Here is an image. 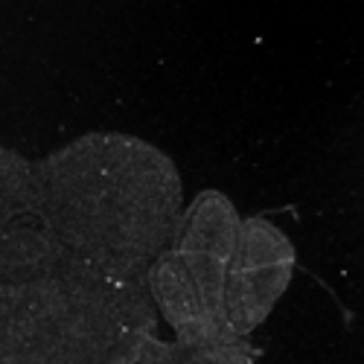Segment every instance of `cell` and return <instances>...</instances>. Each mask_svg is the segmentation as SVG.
<instances>
[{
  "instance_id": "1",
  "label": "cell",
  "mask_w": 364,
  "mask_h": 364,
  "mask_svg": "<svg viewBox=\"0 0 364 364\" xmlns=\"http://www.w3.org/2000/svg\"><path fill=\"white\" fill-rule=\"evenodd\" d=\"M184 210L175 161L134 134L87 132L36 161V219L73 259L146 277Z\"/></svg>"
},
{
  "instance_id": "2",
  "label": "cell",
  "mask_w": 364,
  "mask_h": 364,
  "mask_svg": "<svg viewBox=\"0 0 364 364\" xmlns=\"http://www.w3.org/2000/svg\"><path fill=\"white\" fill-rule=\"evenodd\" d=\"M291 239L262 216L242 219L225 280V315L236 338H248L274 312L294 277Z\"/></svg>"
},
{
  "instance_id": "3",
  "label": "cell",
  "mask_w": 364,
  "mask_h": 364,
  "mask_svg": "<svg viewBox=\"0 0 364 364\" xmlns=\"http://www.w3.org/2000/svg\"><path fill=\"white\" fill-rule=\"evenodd\" d=\"M242 216L236 204L219 190H201L184 210L172 236L169 251L184 262L196 280L210 315L228 326L225 315V280L236 251ZM230 329V326H228Z\"/></svg>"
},
{
  "instance_id": "4",
  "label": "cell",
  "mask_w": 364,
  "mask_h": 364,
  "mask_svg": "<svg viewBox=\"0 0 364 364\" xmlns=\"http://www.w3.org/2000/svg\"><path fill=\"white\" fill-rule=\"evenodd\" d=\"M146 289H149L155 312H161V318L172 326L175 344L198 347V344L236 338L228 326H222L213 315H210L196 280L190 277L184 262H181L169 248L149 265Z\"/></svg>"
},
{
  "instance_id": "5",
  "label": "cell",
  "mask_w": 364,
  "mask_h": 364,
  "mask_svg": "<svg viewBox=\"0 0 364 364\" xmlns=\"http://www.w3.org/2000/svg\"><path fill=\"white\" fill-rule=\"evenodd\" d=\"M68 251L36 219H21L0 230V286L18 289L53 277L68 262Z\"/></svg>"
},
{
  "instance_id": "6",
  "label": "cell",
  "mask_w": 364,
  "mask_h": 364,
  "mask_svg": "<svg viewBox=\"0 0 364 364\" xmlns=\"http://www.w3.org/2000/svg\"><path fill=\"white\" fill-rule=\"evenodd\" d=\"M36 216V164L0 146V230Z\"/></svg>"
},
{
  "instance_id": "7",
  "label": "cell",
  "mask_w": 364,
  "mask_h": 364,
  "mask_svg": "<svg viewBox=\"0 0 364 364\" xmlns=\"http://www.w3.org/2000/svg\"><path fill=\"white\" fill-rule=\"evenodd\" d=\"M257 347L248 338H228L213 344H198V347H181L175 364H254Z\"/></svg>"
},
{
  "instance_id": "8",
  "label": "cell",
  "mask_w": 364,
  "mask_h": 364,
  "mask_svg": "<svg viewBox=\"0 0 364 364\" xmlns=\"http://www.w3.org/2000/svg\"><path fill=\"white\" fill-rule=\"evenodd\" d=\"M178 344L164 341L158 336H146L137 344H132L126 353H119L111 364H175Z\"/></svg>"
}]
</instances>
